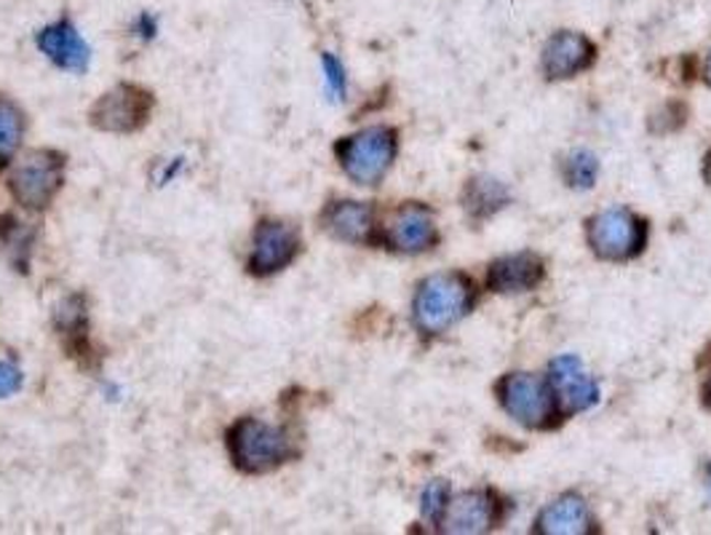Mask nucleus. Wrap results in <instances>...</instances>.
<instances>
[{
    "instance_id": "1",
    "label": "nucleus",
    "mask_w": 711,
    "mask_h": 535,
    "mask_svg": "<svg viewBox=\"0 0 711 535\" xmlns=\"http://www.w3.org/2000/svg\"><path fill=\"white\" fill-rule=\"evenodd\" d=\"M228 447L233 463L247 474H267L295 456L289 434L254 418H241L230 428Z\"/></svg>"
},
{
    "instance_id": "2",
    "label": "nucleus",
    "mask_w": 711,
    "mask_h": 535,
    "mask_svg": "<svg viewBox=\"0 0 711 535\" xmlns=\"http://www.w3.org/2000/svg\"><path fill=\"white\" fill-rule=\"evenodd\" d=\"M471 306V284L460 273H436L415 295V325L420 332L439 335L452 327Z\"/></svg>"
},
{
    "instance_id": "3",
    "label": "nucleus",
    "mask_w": 711,
    "mask_h": 535,
    "mask_svg": "<svg viewBox=\"0 0 711 535\" xmlns=\"http://www.w3.org/2000/svg\"><path fill=\"white\" fill-rule=\"evenodd\" d=\"M337 159L348 177L359 185H378L396 159V132L372 127L337 145Z\"/></svg>"
},
{
    "instance_id": "4",
    "label": "nucleus",
    "mask_w": 711,
    "mask_h": 535,
    "mask_svg": "<svg viewBox=\"0 0 711 535\" xmlns=\"http://www.w3.org/2000/svg\"><path fill=\"white\" fill-rule=\"evenodd\" d=\"M65 179V161L54 151H35L24 155L11 177V193L22 207L43 209L52 204Z\"/></svg>"
},
{
    "instance_id": "5",
    "label": "nucleus",
    "mask_w": 711,
    "mask_h": 535,
    "mask_svg": "<svg viewBox=\"0 0 711 535\" xmlns=\"http://www.w3.org/2000/svg\"><path fill=\"white\" fill-rule=\"evenodd\" d=\"M589 241L599 258L628 260L642 252L647 241V228L634 211L608 209L599 211L589 226Z\"/></svg>"
},
{
    "instance_id": "6",
    "label": "nucleus",
    "mask_w": 711,
    "mask_h": 535,
    "mask_svg": "<svg viewBox=\"0 0 711 535\" xmlns=\"http://www.w3.org/2000/svg\"><path fill=\"white\" fill-rule=\"evenodd\" d=\"M150 108H153L150 91L134 84H121L108 95L99 97V102L91 110V121L102 132L129 134L145 127Z\"/></svg>"
},
{
    "instance_id": "7",
    "label": "nucleus",
    "mask_w": 711,
    "mask_h": 535,
    "mask_svg": "<svg viewBox=\"0 0 711 535\" xmlns=\"http://www.w3.org/2000/svg\"><path fill=\"white\" fill-rule=\"evenodd\" d=\"M501 402L505 413L516 418L524 426H546L548 418L554 415V402L548 389L535 375L527 372H514V375L503 378L501 383Z\"/></svg>"
},
{
    "instance_id": "8",
    "label": "nucleus",
    "mask_w": 711,
    "mask_h": 535,
    "mask_svg": "<svg viewBox=\"0 0 711 535\" xmlns=\"http://www.w3.org/2000/svg\"><path fill=\"white\" fill-rule=\"evenodd\" d=\"M299 252V236L295 228L284 226V222L265 220L260 222L258 233H254V252L249 260V268L258 276H271V273L284 271Z\"/></svg>"
},
{
    "instance_id": "9",
    "label": "nucleus",
    "mask_w": 711,
    "mask_h": 535,
    "mask_svg": "<svg viewBox=\"0 0 711 535\" xmlns=\"http://www.w3.org/2000/svg\"><path fill=\"white\" fill-rule=\"evenodd\" d=\"M389 241L398 252H426L436 241V228L430 211L420 207V204H404V207L396 209V215L391 217Z\"/></svg>"
},
{
    "instance_id": "10",
    "label": "nucleus",
    "mask_w": 711,
    "mask_h": 535,
    "mask_svg": "<svg viewBox=\"0 0 711 535\" xmlns=\"http://www.w3.org/2000/svg\"><path fill=\"white\" fill-rule=\"evenodd\" d=\"M551 383H554V391H557L561 407H565L567 413L589 410L599 396L597 383L586 375L583 364H580L578 357L554 359Z\"/></svg>"
},
{
    "instance_id": "11",
    "label": "nucleus",
    "mask_w": 711,
    "mask_h": 535,
    "mask_svg": "<svg viewBox=\"0 0 711 535\" xmlns=\"http://www.w3.org/2000/svg\"><path fill=\"white\" fill-rule=\"evenodd\" d=\"M37 48L62 70L80 73L89 65V46L67 20L43 28L37 33Z\"/></svg>"
},
{
    "instance_id": "12",
    "label": "nucleus",
    "mask_w": 711,
    "mask_h": 535,
    "mask_svg": "<svg viewBox=\"0 0 711 535\" xmlns=\"http://www.w3.org/2000/svg\"><path fill=\"white\" fill-rule=\"evenodd\" d=\"M594 59V46L578 33H557L543 48V70L548 78H572Z\"/></svg>"
},
{
    "instance_id": "13",
    "label": "nucleus",
    "mask_w": 711,
    "mask_h": 535,
    "mask_svg": "<svg viewBox=\"0 0 711 535\" xmlns=\"http://www.w3.org/2000/svg\"><path fill=\"white\" fill-rule=\"evenodd\" d=\"M497 506L486 493H463L447 503L441 516L447 533H484L495 525Z\"/></svg>"
},
{
    "instance_id": "14",
    "label": "nucleus",
    "mask_w": 711,
    "mask_h": 535,
    "mask_svg": "<svg viewBox=\"0 0 711 535\" xmlns=\"http://www.w3.org/2000/svg\"><path fill=\"white\" fill-rule=\"evenodd\" d=\"M543 279V263L535 254H508L490 268V287L495 292H527L538 287Z\"/></svg>"
},
{
    "instance_id": "15",
    "label": "nucleus",
    "mask_w": 711,
    "mask_h": 535,
    "mask_svg": "<svg viewBox=\"0 0 711 535\" xmlns=\"http://www.w3.org/2000/svg\"><path fill=\"white\" fill-rule=\"evenodd\" d=\"M324 228L340 241L361 244L372 233V209L359 201H335L324 211Z\"/></svg>"
},
{
    "instance_id": "16",
    "label": "nucleus",
    "mask_w": 711,
    "mask_h": 535,
    "mask_svg": "<svg viewBox=\"0 0 711 535\" xmlns=\"http://www.w3.org/2000/svg\"><path fill=\"white\" fill-rule=\"evenodd\" d=\"M591 516L578 495H565L548 503L538 516V531L546 535H583L589 533Z\"/></svg>"
},
{
    "instance_id": "17",
    "label": "nucleus",
    "mask_w": 711,
    "mask_h": 535,
    "mask_svg": "<svg viewBox=\"0 0 711 535\" xmlns=\"http://www.w3.org/2000/svg\"><path fill=\"white\" fill-rule=\"evenodd\" d=\"M508 201V190H505L503 183L492 177H477L471 179L466 190V209L471 211L473 217H486L492 211H497L503 204Z\"/></svg>"
},
{
    "instance_id": "18",
    "label": "nucleus",
    "mask_w": 711,
    "mask_h": 535,
    "mask_svg": "<svg viewBox=\"0 0 711 535\" xmlns=\"http://www.w3.org/2000/svg\"><path fill=\"white\" fill-rule=\"evenodd\" d=\"M24 134V116L11 99L0 97V166L9 164L11 155L19 151Z\"/></svg>"
},
{
    "instance_id": "19",
    "label": "nucleus",
    "mask_w": 711,
    "mask_h": 535,
    "mask_svg": "<svg viewBox=\"0 0 711 535\" xmlns=\"http://www.w3.org/2000/svg\"><path fill=\"white\" fill-rule=\"evenodd\" d=\"M599 174V164L597 155H591L589 151H576L567 159L565 164V177L572 188H591L597 183Z\"/></svg>"
},
{
    "instance_id": "20",
    "label": "nucleus",
    "mask_w": 711,
    "mask_h": 535,
    "mask_svg": "<svg viewBox=\"0 0 711 535\" xmlns=\"http://www.w3.org/2000/svg\"><path fill=\"white\" fill-rule=\"evenodd\" d=\"M449 503V488L447 482H430L423 493V514L430 522H441V516L447 512Z\"/></svg>"
},
{
    "instance_id": "21",
    "label": "nucleus",
    "mask_w": 711,
    "mask_h": 535,
    "mask_svg": "<svg viewBox=\"0 0 711 535\" xmlns=\"http://www.w3.org/2000/svg\"><path fill=\"white\" fill-rule=\"evenodd\" d=\"M321 65H324V73H327V84L329 89H332V95L337 99L346 97V70H342L340 59L332 57V54H324Z\"/></svg>"
},
{
    "instance_id": "22",
    "label": "nucleus",
    "mask_w": 711,
    "mask_h": 535,
    "mask_svg": "<svg viewBox=\"0 0 711 535\" xmlns=\"http://www.w3.org/2000/svg\"><path fill=\"white\" fill-rule=\"evenodd\" d=\"M22 385V370L14 362H0V400L17 394Z\"/></svg>"
},
{
    "instance_id": "23",
    "label": "nucleus",
    "mask_w": 711,
    "mask_h": 535,
    "mask_svg": "<svg viewBox=\"0 0 711 535\" xmlns=\"http://www.w3.org/2000/svg\"><path fill=\"white\" fill-rule=\"evenodd\" d=\"M153 33H155V20H153V17L142 14L140 17V35H142V39H153Z\"/></svg>"
},
{
    "instance_id": "24",
    "label": "nucleus",
    "mask_w": 711,
    "mask_h": 535,
    "mask_svg": "<svg viewBox=\"0 0 711 535\" xmlns=\"http://www.w3.org/2000/svg\"><path fill=\"white\" fill-rule=\"evenodd\" d=\"M707 80L711 84V52H709V59H707Z\"/></svg>"
},
{
    "instance_id": "25",
    "label": "nucleus",
    "mask_w": 711,
    "mask_h": 535,
    "mask_svg": "<svg viewBox=\"0 0 711 535\" xmlns=\"http://www.w3.org/2000/svg\"><path fill=\"white\" fill-rule=\"evenodd\" d=\"M707 179L711 183V153H709V161H707Z\"/></svg>"
},
{
    "instance_id": "26",
    "label": "nucleus",
    "mask_w": 711,
    "mask_h": 535,
    "mask_svg": "<svg viewBox=\"0 0 711 535\" xmlns=\"http://www.w3.org/2000/svg\"><path fill=\"white\" fill-rule=\"evenodd\" d=\"M709 490H711V466H709Z\"/></svg>"
},
{
    "instance_id": "27",
    "label": "nucleus",
    "mask_w": 711,
    "mask_h": 535,
    "mask_svg": "<svg viewBox=\"0 0 711 535\" xmlns=\"http://www.w3.org/2000/svg\"><path fill=\"white\" fill-rule=\"evenodd\" d=\"M709 391H711V389H709Z\"/></svg>"
}]
</instances>
